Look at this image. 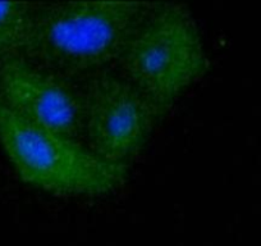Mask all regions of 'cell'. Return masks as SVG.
<instances>
[{
    "label": "cell",
    "mask_w": 261,
    "mask_h": 246,
    "mask_svg": "<svg viewBox=\"0 0 261 246\" xmlns=\"http://www.w3.org/2000/svg\"><path fill=\"white\" fill-rule=\"evenodd\" d=\"M154 2H36L23 57L80 81L117 64Z\"/></svg>",
    "instance_id": "1"
},
{
    "label": "cell",
    "mask_w": 261,
    "mask_h": 246,
    "mask_svg": "<svg viewBox=\"0 0 261 246\" xmlns=\"http://www.w3.org/2000/svg\"><path fill=\"white\" fill-rule=\"evenodd\" d=\"M117 66L120 76L167 114L210 67L190 7L179 2H154Z\"/></svg>",
    "instance_id": "2"
},
{
    "label": "cell",
    "mask_w": 261,
    "mask_h": 246,
    "mask_svg": "<svg viewBox=\"0 0 261 246\" xmlns=\"http://www.w3.org/2000/svg\"><path fill=\"white\" fill-rule=\"evenodd\" d=\"M0 144L27 185L59 196H100L122 187L129 164L97 157L86 144L50 131L0 100Z\"/></svg>",
    "instance_id": "3"
},
{
    "label": "cell",
    "mask_w": 261,
    "mask_h": 246,
    "mask_svg": "<svg viewBox=\"0 0 261 246\" xmlns=\"http://www.w3.org/2000/svg\"><path fill=\"white\" fill-rule=\"evenodd\" d=\"M80 89L86 146L108 162L129 164L163 114L135 85L108 69L82 80Z\"/></svg>",
    "instance_id": "4"
},
{
    "label": "cell",
    "mask_w": 261,
    "mask_h": 246,
    "mask_svg": "<svg viewBox=\"0 0 261 246\" xmlns=\"http://www.w3.org/2000/svg\"><path fill=\"white\" fill-rule=\"evenodd\" d=\"M79 82L16 57L0 67V100L50 131L84 142V97Z\"/></svg>",
    "instance_id": "5"
},
{
    "label": "cell",
    "mask_w": 261,
    "mask_h": 246,
    "mask_svg": "<svg viewBox=\"0 0 261 246\" xmlns=\"http://www.w3.org/2000/svg\"><path fill=\"white\" fill-rule=\"evenodd\" d=\"M35 6L34 2H0V67L23 55Z\"/></svg>",
    "instance_id": "6"
}]
</instances>
